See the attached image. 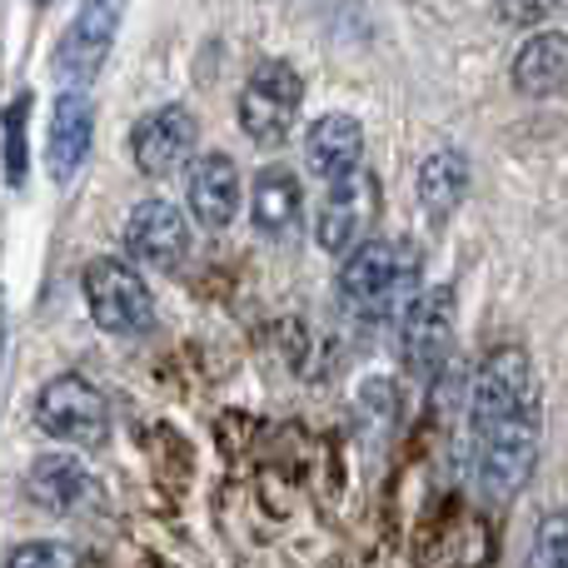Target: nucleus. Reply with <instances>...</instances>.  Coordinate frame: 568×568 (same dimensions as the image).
Listing matches in <instances>:
<instances>
[{
	"instance_id": "nucleus-1",
	"label": "nucleus",
	"mask_w": 568,
	"mask_h": 568,
	"mask_svg": "<svg viewBox=\"0 0 568 568\" xmlns=\"http://www.w3.org/2000/svg\"><path fill=\"white\" fill-rule=\"evenodd\" d=\"M424 290V255L414 240L404 235H379L359 240L354 250H344L339 265V300L349 314L369 324L399 320L414 304V294Z\"/></svg>"
},
{
	"instance_id": "nucleus-2",
	"label": "nucleus",
	"mask_w": 568,
	"mask_h": 568,
	"mask_svg": "<svg viewBox=\"0 0 568 568\" xmlns=\"http://www.w3.org/2000/svg\"><path fill=\"white\" fill-rule=\"evenodd\" d=\"M539 444H544V404L539 399H529L524 409L474 429V474H479L484 499L489 504L519 499L534 479Z\"/></svg>"
},
{
	"instance_id": "nucleus-3",
	"label": "nucleus",
	"mask_w": 568,
	"mask_h": 568,
	"mask_svg": "<svg viewBox=\"0 0 568 568\" xmlns=\"http://www.w3.org/2000/svg\"><path fill=\"white\" fill-rule=\"evenodd\" d=\"M80 290H85L90 320L115 339H140V334L155 329V294L125 260H90L85 275H80Z\"/></svg>"
},
{
	"instance_id": "nucleus-4",
	"label": "nucleus",
	"mask_w": 568,
	"mask_h": 568,
	"mask_svg": "<svg viewBox=\"0 0 568 568\" xmlns=\"http://www.w3.org/2000/svg\"><path fill=\"white\" fill-rule=\"evenodd\" d=\"M454 334H459V300L449 284L419 290L414 304L399 314V359L409 374L434 379L454 354Z\"/></svg>"
},
{
	"instance_id": "nucleus-5",
	"label": "nucleus",
	"mask_w": 568,
	"mask_h": 568,
	"mask_svg": "<svg viewBox=\"0 0 568 568\" xmlns=\"http://www.w3.org/2000/svg\"><path fill=\"white\" fill-rule=\"evenodd\" d=\"M300 100H304V80L290 60H265L250 70L245 90H240V130L255 145H284L300 120Z\"/></svg>"
},
{
	"instance_id": "nucleus-6",
	"label": "nucleus",
	"mask_w": 568,
	"mask_h": 568,
	"mask_svg": "<svg viewBox=\"0 0 568 568\" xmlns=\"http://www.w3.org/2000/svg\"><path fill=\"white\" fill-rule=\"evenodd\" d=\"M36 424L60 444L75 449H100L110 439V404L80 374H60L36 394Z\"/></svg>"
},
{
	"instance_id": "nucleus-7",
	"label": "nucleus",
	"mask_w": 568,
	"mask_h": 568,
	"mask_svg": "<svg viewBox=\"0 0 568 568\" xmlns=\"http://www.w3.org/2000/svg\"><path fill=\"white\" fill-rule=\"evenodd\" d=\"M379 205H384V190H379V175L369 170H349V175L329 180L320 200V215H314V240L320 250L329 255H344L354 250L359 240H369V225L379 220Z\"/></svg>"
},
{
	"instance_id": "nucleus-8",
	"label": "nucleus",
	"mask_w": 568,
	"mask_h": 568,
	"mask_svg": "<svg viewBox=\"0 0 568 568\" xmlns=\"http://www.w3.org/2000/svg\"><path fill=\"white\" fill-rule=\"evenodd\" d=\"M529 399H539L534 389V359L524 344H499V349L484 354L479 374H474V394H469V414L474 429L504 419V414L524 409Z\"/></svg>"
},
{
	"instance_id": "nucleus-9",
	"label": "nucleus",
	"mask_w": 568,
	"mask_h": 568,
	"mask_svg": "<svg viewBox=\"0 0 568 568\" xmlns=\"http://www.w3.org/2000/svg\"><path fill=\"white\" fill-rule=\"evenodd\" d=\"M195 145H200V120H195V110H185V105H160L130 125V155H135V165L155 180H165V175H175L180 165H190V160H195Z\"/></svg>"
},
{
	"instance_id": "nucleus-10",
	"label": "nucleus",
	"mask_w": 568,
	"mask_h": 568,
	"mask_svg": "<svg viewBox=\"0 0 568 568\" xmlns=\"http://www.w3.org/2000/svg\"><path fill=\"white\" fill-rule=\"evenodd\" d=\"M120 16H125V0H80L75 20L60 40L55 75H65L70 85H90L120 36Z\"/></svg>"
},
{
	"instance_id": "nucleus-11",
	"label": "nucleus",
	"mask_w": 568,
	"mask_h": 568,
	"mask_svg": "<svg viewBox=\"0 0 568 568\" xmlns=\"http://www.w3.org/2000/svg\"><path fill=\"white\" fill-rule=\"evenodd\" d=\"M125 250L140 265L175 270L190 255V215H180L170 200H140L125 215Z\"/></svg>"
},
{
	"instance_id": "nucleus-12",
	"label": "nucleus",
	"mask_w": 568,
	"mask_h": 568,
	"mask_svg": "<svg viewBox=\"0 0 568 568\" xmlns=\"http://www.w3.org/2000/svg\"><path fill=\"white\" fill-rule=\"evenodd\" d=\"M240 195H245V180H240V165L225 155V150H205V155L190 160L185 205H190V220H195V225L225 230L230 220L240 215Z\"/></svg>"
},
{
	"instance_id": "nucleus-13",
	"label": "nucleus",
	"mask_w": 568,
	"mask_h": 568,
	"mask_svg": "<svg viewBox=\"0 0 568 568\" xmlns=\"http://www.w3.org/2000/svg\"><path fill=\"white\" fill-rule=\"evenodd\" d=\"M90 140H95V105H90L85 85L60 90L55 110H50V145H45V165L55 185L75 180V170L90 155Z\"/></svg>"
},
{
	"instance_id": "nucleus-14",
	"label": "nucleus",
	"mask_w": 568,
	"mask_h": 568,
	"mask_svg": "<svg viewBox=\"0 0 568 568\" xmlns=\"http://www.w3.org/2000/svg\"><path fill=\"white\" fill-rule=\"evenodd\" d=\"M26 494L36 499V509L55 514V519H70V514H85L90 504L100 499V484H95V474L80 459H70V454H45V459L30 464Z\"/></svg>"
},
{
	"instance_id": "nucleus-15",
	"label": "nucleus",
	"mask_w": 568,
	"mask_h": 568,
	"mask_svg": "<svg viewBox=\"0 0 568 568\" xmlns=\"http://www.w3.org/2000/svg\"><path fill=\"white\" fill-rule=\"evenodd\" d=\"M359 160H364V125L354 115L329 110V115H320L304 130V165H310V175L339 180L349 170H359Z\"/></svg>"
},
{
	"instance_id": "nucleus-16",
	"label": "nucleus",
	"mask_w": 568,
	"mask_h": 568,
	"mask_svg": "<svg viewBox=\"0 0 568 568\" xmlns=\"http://www.w3.org/2000/svg\"><path fill=\"white\" fill-rule=\"evenodd\" d=\"M304 215V190L300 175L284 165H270L255 175V190H250V225L265 240H290L294 225Z\"/></svg>"
},
{
	"instance_id": "nucleus-17",
	"label": "nucleus",
	"mask_w": 568,
	"mask_h": 568,
	"mask_svg": "<svg viewBox=\"0 0 568 568\" xmlns=\"http://www.w3.org/2000/svg\"><path fill=\"white\" fill-rule=\"evenodd\" d=\"M568 85V36L564 30H539L514 55V90L529 100H544Z\"/></svg>"
},
{
	"instance_id": "nucleus-18",
	"label": "nucleus",
	"mask_w": 568,
	"mask_h": 568,
	"mask_svg": "<svg viewBox=\"0 0 568 568\" xmlns=\"http://www.w3.org/2000/svg\"><path fill=\"white\" fill-rule=\"evenodd\" d=\"M414 195H419L424 215H429L434 225H444V220L464 205V195H469V160H464L459 150H434V155H424L419 175H414Z\"/></svg>"
},
{
	"instance_id": "nucleus-19",
	"label": "nucleus",
	"mask_w": 568,
	"mask_h": 568,
	"mask_svg": "<svg viewBox=\"0 0 568 568\" xmlns=\"http://www.w3.org/2000/svg\"><path fill=\"white\" fill-rule=\"evenodd\" d=\"M529 568H568V514L564 509H554L539 519L534 549H529Z\"/></svg>"
},
{
	"instance_id": "nucleus-20",
	"label": "nucleus",
	"mask_w": 568,
	"mask_h": 568,
	"mask_svg": "<svg viewBox=\"0 0 568 568\" xmlns=\"http://www.w3.org/2000/svg\"><path fill=\"white\" fill-rule=\"evenodd\" d=\"M26 125H30V95H16L6 110V180L26 185Z\"/></svg>"
},
{
	"instance_id": "nucleus-21",
	"label": "nucleus",
	"mask_w": 568,
	"mask_h": 568,
	"mask_svg": "<svg viewBox=\"0 0 568 568\" xmlns=\"http://www.w3.org/2000/svg\"><path fill=\"white\" fill-rule=\"evenodd\" d=\"M6 568H80V554L60 539H40V544H20L6 559Z\"/></svg>"
},
{
	"instance_id": "nucleus-22",
	"label": "nucleus",
	"mask_w": 568,
	"mask_h": 568,
	"mask_svg": "<svg viewBox=\"0 0 568 568\" xmlns=\"http://www.w3.org/2000/svg\"><path fill=\"white\" fill-rule=\"evenodd\" d=\"M564 0H499L504 20H514V26H539L544 16H554Z\"/></svg>"
},
{
	"instance_id": "nucleus-23",
	"label": "nucleus",
	"mask_w": 568,
	"mask_h": 568,
	"mask_svg": "<svg viewBox=\"0 0 568 568\" xmlns=\"http://www.w3.org/2000/svg\"><path fill=\"white\" fill-rule=\"evenodd\" d=\"M36 6H50V0H36Z\"/></svg>"
}]
</instances>
